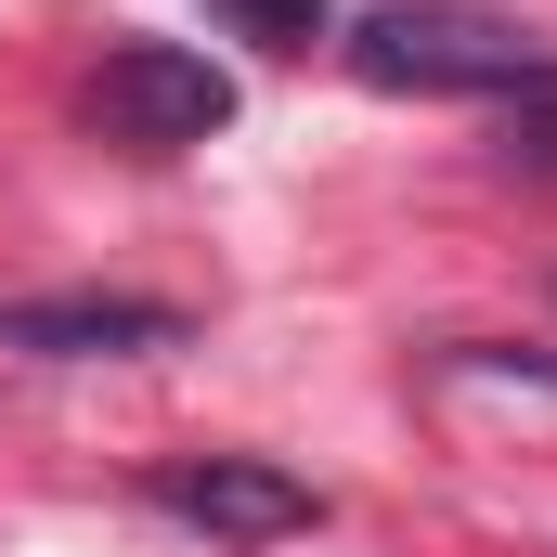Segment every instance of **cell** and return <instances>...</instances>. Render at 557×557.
I'll use <instances>...</instances> for the list:
<instances>
[{
  "label": "cell",
  "mask_w": 557,
  "mask_h": 557,
  "mask_svg": "<svg viewBox=\"0 0 557 557\" xmlns=\"http://www.w3.org/2000/svg\"><path fill=\"white\" fill-rule=\"evenodd\" d=\"M350 78H376V91H493V104H557V65L519 39V26L467 13V0H376V13L350 26Z\"/></svg>",
  "instance_id": "cell-1"
},
{
  "label": "cell",
  "mask_w": 557,
  "mask_h": 557,
  "mask_svg": "<svg viewBox=\"0 0 557 557\" xmlns=\"http://www.w3.org/2000/svg\"><path fill=\"white\" fill-rule=\"evenodd\" d=\"M156 506L195 519L208 545H298V532H324V493L298 467H273V454H182V467H156Z\"/></svg>",
  "instance_id": "cell-2"
},
{
  "label": "cell",
  "mask_w": 557,
  "mask_h": 557,
  "mask_svg": "<svg viewBox=\"0 0 557 557\" xmlns=\"http://www.w3.org/2000/svg\"><path fill=\"white\" fill-rule=\"evenodd\" d=\"M0 350L39 363H104V350H182V311L131 285H65V298H0Z\"/></svg>",
  "instance_id": "cell-4"
},
{
  "label": "cell",
  "mask_w": 557,
  "mask_h": 557,
  "mask_svg": "<svg viewBox=\"0 0 557 557\" xmlns=\"http://www.w3.org/2000/svg\"><path fill=\"white\" fill-rule=\"evenodd\" d=\"M221 13H234L247 39H273V52H311V39H324V0H221Z\"/></svg>",
  "instance_id": "cell-5"
},
{
  "label": "cell",
  "mask_w": 557,
  "mask_h": 557,
  "mask_svg": "<svg viewBox=\"0 0 557 557\" xmlns=\"http://www.w3.org/2000/svg\"><path fill=\"white\" fill-rule=\"evenodd\" d=\"M91 117L117 143H208L234 131V78L208 65V52H182V39H131V52H104V78H91Z\"/></svg>",
  "instance_id": "cell-3"
}]
</instances>
